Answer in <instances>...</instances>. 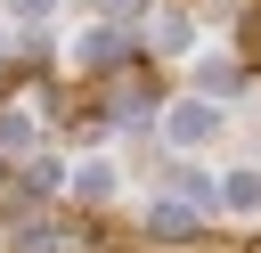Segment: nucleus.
I'll list each match as a JSON object with an SVG mask.
<instances>
[{
	"label": "nucleus",
	"instance_id": "f257e3e1",
	"mask_svg": "<svg viewBox=\"0 0 261 253\" xmlns=\"http://www.w3.org/2000/svg\"><path fill=\"white\" fill-rule=\"evenodd\" d=\"M204 131H212V106H179V114H171V139H179V147H196Z\"/></svg>",
	"mask_w": 261,
	"mask_h": 253
}]
</instances>
